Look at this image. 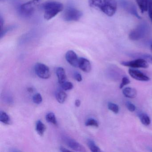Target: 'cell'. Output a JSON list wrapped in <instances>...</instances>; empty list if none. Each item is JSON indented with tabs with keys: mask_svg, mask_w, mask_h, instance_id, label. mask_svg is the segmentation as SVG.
<instances>
[{
	"mask_svg": "<svg viewBox=\"0 0 152 152\" xmlns=\"http://www.w3.org/2000/svg\"><path fill=\"white\" fill-rule=\"evenodd\" d=\"M89 5L100 10L108 17L113 16L117 10L116 0H89Z\"/></svg>",
	"mask_w": 152,
	"mask_h": 152,
	"instance_id": "cell-1",
	"label": "cell"
},
{
	"mask_svg": "<svg viewBox=\"0 0 152 152\" xmlns=\"http://www.w3.org/2000/svg\"><path fill=\"white\" fill-rule=\"evenodd\" d=\"M44 11V18L46 20H50L54 18L64 9L63 4L57 1H48L42 6Z\"/></svg>",
	"mask_w": 152,
	"mask_h": 152,
	"instance_id": "cell-2",
	"label": "cell"
},
{
	"mask_svg": "<svg viewBox=\"0 0 152 152\" xmlns=\"http://www.w3.org/2000/svg\"><path fill=\"white\" fill-rule=\"evenodd\" d=\"M150 27L147 23L142 22L129 34V39L132 41H137L144 39L149 32Z\"/></svg>",
	"mask_w": 152,
	"mask_h": 152,
	"instance_id": "cell-3",
	"label": "cell"
},
{
	"mask_svg": "<svg viewBox=\"0 0 152 152\" xmlns=\"http://www.w3.org/2000/svg\"><path fill=\"white\" fill-rule=\"evenodd\" d=\"M41 0H31L20 5L18 8V12L20 15L24 17H29L35 12Z\"/></svg>",
	"mask_w": 152,
	"mask_h": 152,
	"instance_id": "cell-4",
	"label": "cell"
},
{
	"mask_svg": "<svg viewBox=\"0 0 152 152\" xmlns=\"http://www.w3.org/2000/svg\"><path fill=\"white\" fill-rule=\"evenodd\" d=\"M82 15L80 10L74 7H69L65 9L62 17L66 22H76L81 18Z\"/></svg>",
	"mask_w": 152,
	"mask_h": 152,
	"instance_id": "cell-5",
	"label": "cell"
},
{
	"mask_svg": "<svg viewBox=\"0 0 152 152\" xmlns=\"http://www.w3.org/2000/svg\"><path fill=\"white\" fill-rule=\"evenodd\" d=\"M34 71L36 74L41 79H48L50 77L49 68L44 64L37 63L34 66Z\"/></svg>",
	"mask_w": 152,
	"mask_h": 152,
	"instance_id": "cell-6",
	"label": "cell"
},
{
	"mask_svg": "<svg viewBox=\"0 0 152 152\" xmlns=\"http://www.w3.org/2000/svg\"><path fill=\"white\" fill-rule=\"evenodd\" d=\"M122 65L131 68H146L148 67V64L147 61L143 58H138L135 60L130 61H124L121 63Z\"/></svg>",
	"mask_w": 152,
	"mask_h": 152,
	"instance_id": "cell-7",
	"label": "cell"
},
{
	"mask_svg": "<svg viewBox=\"0 0 152 152\" xmlns=\"http://www.w3.org/2000/svg\"><path fill=\"white\" fill-rule=\"evenodd\" d=\"M121 5L122 7L127 12L137 18L140 19V17L138 14L137 8L132 2L128 0H121Z\"/></svg>",
	"mask_w": 152,
	"mask_h": 152,
	"instance_id": "cell-8",
	"label": "cell"
},
{
	"mask_svg": "<svg viewBox=\"0 0 152 152\" xmlns=\"http://www.w3.org/2000/svg\"><path fill=\"white\" fill-rule=\"evenodd\" d=\"M64 141L70 148L75 151L78 152L86 151L85 148L82 145L71 138L65 137L64 138Z\"/></svg>",
	"mask_w": 152,
	"mask_h": 152,
	"instance_id": "cell-9",
	"label": "cell"
},
{
	"mask_svg": "<svg viewBox=\"0 0 152 152\" xmlns=\"http://www.w3.org/2000/svg\"><path fill=\"white\" fill-rule=\"evenodd\" d=\"M129 74L133 79L140 81H148L150 78L142 72L136 69H130Z\"/></svg>",
	"mask_w": 152,
	"mask_h": 152,
	"instance_id": "cell-10",
	"label": "cell"
},
{
	"mask_svg": "<svg viewBox=\"0 0 152 152\" xmlns=\"http://www.w3.org/2000/svg\"><path fill=\"white\" fill-rule=\"evenodd\" d=\"M65 58L71 65L74 67H78L79 58L74 51L72 50L67 51L66 54Z\"/></svg>",
	"mask_w": 152,
	"mask_h": 152,
	"instance_id": "cell-11",
	"label": "cell"
},
{
	"mask_svg": "<svg viewBox=\"0 0 152 152\" xmlns=\"http://www.w3.org/2000/svg\"><path fill=\"white\" fill-rule=\"evenodd\" d=\"M78 67L84 72H90L91 70V65L90 62L88 59L84 58H79Z\"/></svg>",
	"mask_w": 152,
	"mask_h": 152,
	"instance_id": "cell-12",
	"label": "cell"
},
{
	"mask_svg": "<svg viewBox=\"0 0 152 152\" xmlns=\"http://www.w3.org/2000/svg\"><path fill=\"white\" fill-rule=\"evenodd\" d=\"M56 74L58 79V83L60 85L66 81V74L65 71L63 67H58L56 70Z\"/></svg>",
	"mask_w": 152,
	"mask_h": 152,
	"instance_id": "cell-13",
	"label": "cell"
},
{
	"mask_svg": "<svg viewBox=\"0 0 152 152\" xmlns=\"http://www.w3.org/2000/svg\"><path fill=\"white\" fill-rule=\"evenodd\" d=\"M123 94L126 97L133 99L137 96V91L134 88L127 87L123 90Z\"/></svg>",
	"mask_w": 152,
	"mask_h": 152,
	"instance_id": "cell-14",
	"label": "cell"
},
{
	"mask_svg": "<svg viewBox=\"0 0 152 152\" xmlns=\"http://www.w3.org/2000/svg\"><path fill=\"white\" fill-rule=\"evenodd\" d=\"M141 13L146 12L148 8L149 0H135Z\"/></svg>",
	"mask_w": 152,
	"mask_h": 152,
	"instance_id": "cell-15",
	"label": "cell"
},
{
	"mask_svg": "<svg viewBox=\"0 0 152 152\" xmlns=\"http://www.w3.org/2000/svg\"><path fill=\"white\" fill-rule=\"evenodd\" d=\"M56 99L60 104H63L65 102L67 98V94L63 91H57L56 94Z\"/></svg>",
	"mask_w": 152,
	"mask_h": 152,
	"instance_id": "cell-16",
	"label": "cell"
},
{
	"mask_svg": "<svg viewBox=\"0 0 152 152\" xmlns=\"http://www.w3.org/2000/svg\"><path fill=\"white\" fill-rule=\"evenodd\" d=\"M46 129L45 124L41 121H38L36 124V131L40 136H42Z\"/></svg>",
	"mask_w": 152,
	"mask_h": 152,
	"instance_id": "cell-17",
	"label": "cell"
},
{
	"mask_svg": "<svg viewBox=\"0 0 152 152\" xmlns=\"http://www.w3.org/2000/svg\"><path fill=\"white\" fill-rule=\"evenodd\" d=\"M139 118L142 124L145 126H148L151 123L149 116L145 113H140L138 115Z\"/></svg>",
	"mask_w": 152,
	"mask_h": 152,
	"instance_id": "cell-18",
	"label": "cell"
},
{
	"mask_svg": "<svg viewBox=\"0 0 152 152\" xmlns=\"http://www.w3.org/2000/svg\"><path fill=\"white\" fill-rule=\"evenodd\" d=\"M0 121L4 124H9L10 122V117L6 112L1 111L0 112Z\"/></svg>",
	"mask_w": 152,
	"mask_h": 152,
	"instance_id": "cell-19",
	"label": "cell"
},
{
	"mask_svg": "<svg viewBox=\"0 0 152 152\" xmlns=\"http://www.w3.org/2000/svg\"><path fill=\"white\" fill-rule=\"evenodd\" d=\"M46 121L50 123L55 125H57V121L55 114L53 113H49L47 114L46 116Z\"/></svg>",
	"mask_w": 152,
	"mask_h": 152,
	"instance_id": "cell-20",
	"label": "cell"
},
{
	"mask_svg": "<svg viewBox=\"0 0 152 152\" xmlns=\"http://www.w3.org/2000/svg\"><path fill=\"white\" fill-rule=\"evenodd\" d=\"M88 145L89 148L91 152H100V149L98 146L96 145L95 142L93 140H89L88 141Z\"/></svg>",
	"mask_w": 152,
	"mask_h": 152,
	"instance_id": "cell-21",
	"label": "cell"
},
{
	"mask_svg": "<svg viewBox=\"0 0 152 152\" xmlns=\"http://www.w3.org/2000/svg\"><path fill=\"white\" fill-rule=\"evenodd\" d=\"M107 107H108L109 110H110V111H112L114 113L117 114L119 113V107H118L117 104H114V103L109 102V103H108V104H107Z\"/></svg>",
	"mask_w": 152,
	"mask_h": 152,
	"instance_id": "cell-22",
	"label": "cell"
},
{
	"mask_svg": "<svg viewBox=\"0 0 152 152\" xmlns=\"http://www.w3.org/2000/svg\"><path fill=\"white\" fill-rule=\"evenodd\" d=\"M86 126H93V127H99V123L96 120L93 118H89L85 122Z\"/></svg>",
	"mask_w": 152,
	"mask_h": 152,
	"instance_id": "cell-23",
	"label": "cell"
},
{
	"mask_svg": "<svg viewBox=\"0 0 152 152\" xmlns=\"http://www.w3.org/2000/svg\"><path fill=\"white\" fill-rule=\"evenodd\" d=\"M61 85L63 89L65 91L70 90L73 88L72 83L70 82H65L64 83L61 84Z\"/></svg>",
	"mask_w": 152,
	"mask_h": 152,
	"instance_id": "cell-24",
	"label": "cell"
},
{
	"mask_svg": "<svg viewBox=\"0 0 152 152\" xmlns=\"http://www.w3.org/2000/svg\"><path fill=\"white\" fill-rule=\"evenodd\" d=\"M33 101L35 104H41L42 101V97L40 93H37L35 94L33 97Z\"/></svg>",
	"mask_w": 152,
	"mask_h": 152,
	"instance_id": "cell-25",
	"label": "cell"
},
{
	"mask_svg": "<svg viewBox=\"0 0 152 152\" xmlns=\"http://www.w3.org/2000/svg\"><path fill=\"white\" fill-rule=\"evenodd\" d=\"M130 83V81L127 77H124L122 79L121 83L120 85V88L122 89Z\"/></svg>",
	"mask_w": 152,
	"mask_h": 152,
	"instance_id": "cell-26",
	"label": "cell"
},
{
	"mask_svg": "<svg viewBox=\"0 0 152 152\" xmlns=\"http://www.w3.org/2000/svg\"><path fill=\"white\" fill-rule=\"evenodd\" d=\"M126 106L127 109H128L130 112H133L136 110V107L135 105L133 104L132 103H131V102H126Z\"/></svg>",
	"mask_w": 152,
	"mask_h": 152,
	"instance_id": "cell-27",
	"label": "cell"
},
{
	"mask_svg": "<svg viewBox=\"0 0 152 152\" xmlns=\"http://www.w3.org/2000/svg\"><path fill=\"white\" fill-rule=\"evenodd\" d=\"M147 11H148L149 18L152 23V0H149Z\"/></svg>",
	"mask_w": 152,
	"mask_h": 152,
	"instance_id": "cell-28",
	"label": "cell"
},
{
	"mask_svg": "<svg viewBox=\"0 0 152 152\" xmlns=\"http://www.w3.org/2000/svg\"><path fill=\"white\" fill-rule=\"evenodd\" d=\"M75 79L78 82H81L82 80V77L81 75L78 72H75L74 75Z\"/></svg>",
	"mask_w": 152,
	"mask_h": 152,
	"instance_id": "cell-29",
	"label": "cell"
},
{
	"mask_svg": "<svg viewBox=\"0 0 152 152\" xmlns=\"http://www.w3.org/2000/svg\"><path fill=\"white\" fill-rule=\"evenodd\" d=\"M81 104V101L80 99H76L75 101V105L77 107H79Z\"/></svg>",
	"mask_w": 152,
	"mask_h": 152,
	"instance_id": "cell-30",
	"label": "cell"
},
{
	"mask_svg": "<svg viewBox=\"0 0 152 152\" xmlns=\"http://www.w3.org/2000/svg\"><path fill=\"white\" fill-rule=\"evenodd\" d=\"M60 150L61 152H71L70 150H68V149H66V148H65L63 147H61L60 148Z\"/></svg>",
	"mask_w": 152,
	"mask_h": 152,
	"instance_id": "cell-31",
	"label": "cell"
},
{
	"mask_svg": "<svg viewBox=\"0 0 152 152\" xmlns=\"http://www.w3.org/2000/svg\"><path fill=\"white\" fill-rule=\"evenodd\" d=\"M28 91H29V92H32V91H33V88H28Z\"/></svg>",
	"mask_w": 152,
	"mask_h": 152,
	"instance_id": "cell-32",
	"label": "cell"
},
{
	"mask_svg": "<svg viewBox=\"0 0 152 152\" xmlns=\"http://www.w3.org/2000/svg\"><path fill=\"white\" fill-rule=\"evenodd\" d=\"M148 58H150V59H151V60H152V57H149L148 56Z\"/></svg>",
	"mask_w": 152,
	"mask_h": 152,
	"instance_id": "cell-33",
	"label": "cell"
},
{
	"mask_svg": "<svg viewBox=\"0 0 152 152\" xmlns=\"http://www.w3.org/2000/svg\"><path fill=\"white\" fill-rule=\"evenodd\" d=\"M150 48H151V50H152V44H151V46H150Z\"/></svg>",
	"mask_w": 152,
	"mask_h": 152,
	"instance_id": "cell-34",
	"label": "cell"
},
{
	"mask_svg": "<svg viewBox=\"0 0 152 152\" xmlns=\"http://www.w3.org/2000/svg\"><path fill=\"white\" fill-rule=\"evenodd\" d=\"M0 1H7V0H0Z\"/></svg>",
	"mask_w": 152,
	"mask_h": 152,
	"instance_id": "cell-35",
	"label": "cell"
}]
</instances>
